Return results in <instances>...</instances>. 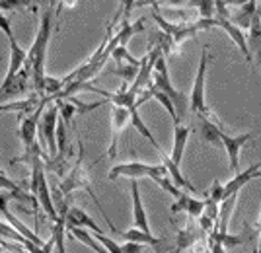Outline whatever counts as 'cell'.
<instances>
[{
    "label": "cell",
    "mask_w": 261,
    "mask_h": 253,
    "mask_svg": "<svg viewBox=\"0 0 261 253\" xmlns=\"http://www.w3.org/2000/svg\"><path fill=\"white\" fill-rule=\"evenodd\" d=\"M55 14H59L57 8H47V10L41 12L35 39H33L32 47L28 51L25 68L32 74L33 92H39V94H45L43 84H45V76H47L45 74V63H47V49H49V41H51V35H53V27H55Z\"/></svg>",
    "instance_id": "6da1fadb"
},
{
    "label": "cell",
    "mask_w": 261,
    "mask_h": 253,
    "mask_svg": "<svg viewBox=\"0 0 261 253\" xmlns=\"http://www.w3.org/2000/svg\"><path fill=\"white\" fill-rule=\"evenodd\" d=\"M90 167H84V144L78 140V156H76V162L72 164V167L68 170V174L65 177H61V183H59V189L65 193L66 197H70L74 191H86L88 195L92 197V201L96 203V207L99 209V212L103 214V218L108 222V226L111 230L115 232V226L111 224V220L108 218V214H106V210L101 207V203H99V199L96 197V193H94V189H92V179H90Z\"/></svg>",
    "instance_id": "7a4b0ae2"
},
{
    "label": "cell",
    "mask_w": 261,
    "mask_h": 253,
    "mask_svg": "<svg viewBox=\"0 0 261 253\" xmlns=\"http://www.w3.org/2000/svg\"><path fill=\"white\" fill-rule=\"evenodd\" d=\"M43 160L45 158L35 160V162L30 165V170H32L30 191H32L33 195L37 197V201H39L41 212H43L45 216L55 224V222L61 220V214H59V210H57V205H55V199H53V191H51V187H49V181H47V176H45L47 170H45Z\"/></svg>",
    "instance_id": "3957f363"
},
{
    "label": "cell",
    "mask_w": 261,
    "mask_h": 253,
    "mask_svg": "<svg viewBox=\"0 0 261 253\" xmlns=\"http://www.w3.org/2000/svg\"><path fill=\"white\" fill-rule=\"evenodd\" d=\"M208 61H211L208 45H203L201 57H199V66H197L195 82H193V90H191V94H189V111H191L193 115H197V117L211 119V121H218L217 113L208 107L207 99H205V78H207Z\"/></svg>",
    "instance_id": "277c9868"
},
{
    "label": "cell",
    "mask_w": 261,
    "mask_h": 253,
    "mask_svg": "<svg viewBox=\"0 0 261 253\" xmlns=\"http://www.w3.org/2000/svg\"><path fill=\"white\" fill-rule=\"evenodd\" d=\"M152 84L156 86V88L162 90L164 94H168V96L172 98L175 109H177V115H179V119L184 121V117L189 113V98H185L184 94L172 84L170 72H168V65H166V59H164L162 55L158 57V61H156V65H154Z\"/></svg>",
    "instance_id": "5b68a950"
},
{
    "label": "cell",
    "mask_w": 261,
    "mask_h": 253,
    "mask_svg": "<svg viewBox=\"0 0 261 253\" xmlns=\"http://www.w3.org/2000/svg\"><path fill=\"white\" fill-rule=\"evenodd\" d=\"M59 105L57 101H51L45 107L41 121H39V144L43 148L45 154H49L51 158L59 156V143H57V127H59Z\"/></svg>",
    "instance_id": "8992f818"
},
{
    "label": "cell",
    "mask_w": 261,
    "mask_h": 253,
    "mask_svg": "<svg viewBox=\"0 0 261 253\" xmlns=\"http://www.w3.org/2000/svg\"><path fill=\"white\" fill-rule=\"evenodd\" d=\"M0 25H2V32L8 37V43H10V65H8V70H6V74H4L2 84H10L12 80L16 78V74H18L23 66H25V63H28V51L18 45L16 37H14V32H12V23H10V20H8V16H4V12H2V16H0Z\"/></svg>",
    "instance_id": "52a82bcc"
},
{
    "label": "cell",
    "mask_w": 261,
    "mask_h": 253,
    "mask_svg": "<svg viewBox=\"0 0 261 253\" xmlns=\"http://www.w3.org/2000/svg\"><path fill=\"white\" fill-rule=\"evenodd\" d=\"M109 121H111V143H109L106 156L108 158H117L119 156V136L123 134L125 127L130 123V111L127 107H121V105L111 103Z\"/></svg>",
    "instance_id": "ba28073f"
},
{
    "label": "cell",
    "mask_w": 261,
    "mask_h": 253,
    "mask_svg": "<svg viewBox=\"0 0 261 253\" xmlns=\"http://www.w3.org/2000/svg\"><path fill=\"white\" fill-rule=\"evenodd\" d=\"M211 23H213V27H218V30H222V32L226 33L230 39L236 43V47L240 49V53L246 57V63L253 65V55H251L250 47H248L246 32H242V27H238L236 23H232L228 18H222V16H217V14L211 18Z\"/></svg>",
    "instance_id": "9c48e42d"
},
{
    "label": "cell",
    "mask_w": 261,
    "mask_h": 253,
    "mask_svg": "<svg viewBox=\"0 0 261 253\" xmlns=\"http://www.w3.org/2000/svg\"><path fill=\"white\" fill-rule=\"evenodd\" d=\"M257 134H259V131H251L246 132V134H238V136H232L228 131L222 132V148L228 154V165L234 174L240 170V152H242V148L250 140H253Z\"/></svg>",
    "instance_id": "30bf717a"
},
{
    "label": "cell",
    "mask_w": 261,
    "mask_h": 253,
    "mask_svg": "<svg viewBox=\"0 0 261 253\" xmlns=\"http://www.w3.org/2000/svg\"><path fill=\"white\" fill-rule=\"evenodd\" d=\"M150 167L152 164H146L141 160H130V162H119L109 170L108 177L111 181L119 179V177H129V179H142V177H148L150 174Z\"/></svg>",
    "instance_id": "8fae6325"
},
{
    "label": "cell",
    "mask_w": 261,
    "mask_h": 253,
    "mask_svg": "<svg viewBox=\"0 0 261 253\" xmlns=\"http://www.w3.org/2000/svg\"><path fill=\"white\" fill-rule=\"evenodd\" d=\"M130 201H133V222H135V226L144 232H152L150 230V224H148L146 209H144V205H142L139 179H130Z\"/></svg>",
    "instance_id": "7c38bea8"
},
{
    "label": "cell",
    "mask_w": 261,
    "mask_h": 253,
    "mask_svg": "<svg viewBox=\"0 0 261 253\" xmlns=\"http://www.w3.org/2000/svg\"><path fill=\"white\" fill-rule=\"evenodd\" d=\"M224 131L226 129L220 121H211V119L199 117V136H201L203 144L222 148V132Z\"/></svg>",
    "instance_id": "4fadbf2b"
},
{
    "label": "cell",
    "mask_w": 261,
    "mask_h": 253,
    "mask_svg": "<svg viewBox=\"0 0 261 253\" xmlns=\"http://www.w3.org/2000/svg\"><path fill=\"white\" fill-rule=\"evenodd\" d=\"M191 131L193 129L189 125H184V121L174 123V146H172V152H170V158H172L174 164L181 165V162H184V152Z\"/></svg>",
    "instance_id": "5bb4252c"
},
{
    "label": "cell",
    "mask_w": 261,
    "mask_h": 253,
    "mask_svg": "<svg viewBox=\"0 0 261 253\" xmlns=\"http://www.w3.org/2000/svg\"><path fill=\"white\" fill-rule=\"evenodd\" d=\"M172 212H185L189 218H199L201 212L205 210V199H195L187 193H181L177 197V203L170 207Z\"/></svg>",
    "instance_id": "9a60e30c"
},
{
    "label": "cell",
    "mask_w": 261,
    "mask_h": 253,
    "mask_svg": "<svg viewBox=\"0 0 261 253\" xmlns=\"http://www.w3.org/2000/svg\"><path fill=\"white\" fill-rule=\"evenodd\" d=\"M257 170H261V164H253L250 167H246V170H238L228 183H224V195L230 197L232 193H240L242 189L250 183L251 179H255Z\"/></svg>",
    "instance_id": "2e32d148"
},
{
    "label": "cell",
    "mask_w": 261,
    "mask_h": 253,
    "mask_svg": "<svg viewBox=\"0 0 261 253\" xmlns=\"http://www.w3.org/2000/svg\"><path fill=\"white\" fill-rule=\"evenodd\" d=\"M158 156L162 158V164L168 167V172H170V177L174 179V183L177 185V187L181 189H187L189 193H197V187H193V183L187 179V177L184 176V172H181V165H177L172 162V158H170V154H166V150H160L158 152Z\"/></svg>",
    "instance_id": "e0dca14e"
},
{
    "label": "cell",
    "mask_w": 261,
    "mask_h": 253,
    "mask_svg": "<svg viewBox=\"0 0 261 253\" xmlns=\"http://www.w3.org/2000/svg\"><path fill=\"white\" fill-rule=\"evenodd\" d=\"M66 226H82V228H88L94 234H106V232L99 228L98 224L94 222V218L88 214L84 209L80 207H70L68 214H66Z\"/></svg>",
    "instance_id": "ac0fdd59"
},
{
    "label": "cell",
    "mask_w": 261,
    "mask_h": 253,
    "mask_svg": "<svg viewBox=\"0 0 261 253\" xmlns=\"http://www.w3.org/2000/svg\"><path fill=\"white\" fill-rule=\"evenodd\" d=\"M201 234H203V230L193 224V218H189V222L185 224L184 228L177 230V251H184V249H189V247L197 245Z\"/></svg>",
    "instance_id": "d6986e66"
},
{
    "label": "cell",
    "mask_w": 261,
    "mask_h": 253,
    "mask_svg": "<svg viewBox=\"0 0 261 253\" xmlns=\"http://www.w3.org/2000/svg\"><path fill=\"white\" fill-rule=\"evenodd\" d=\"M238 197H240V193H232V195L224 199V201L220 203V207H218V220H217V226H215V228H217L220 234H226V232H228L230 218H232V214H234Z\"/></svg>",
    "instance_id": "ffe728a7"
},
{
    "label": "cell",
    "mask_w": 261,
    "mask_h": 253,
    "mask_svg": "<svg viewBox=\"0 0 261 253\" xmlns=\"http://www.w3.org/2000/svg\"><path fill=\"white\" fill-rule=\"evenodd\" d=\"M0 232H2V238H6V240H12V242H18L22 243L23 247L28 249V251H41V245L39 243L32 242L30 238H25L22 232L16 230L14 226H12L8 220H4L2 218V222H0Z\"/></svg>",
    "instance_id": "44dd1931"
},
{
    "label": "cell",
    "mask_w": 261,
    "mask_h": 253,
    "mask_svg": "<svg viewBox=\"0 0 261 253\" xmlns=\"http://www.w3.org/2000/svg\"><path fill=\"white\" fill-rule=\"evenodd\" d=\"M66 232H68L74 240L82 242L84 245H88L90 249H94V251H98V253L108 251V249H106V245H101L98 238H96V236H92L94 232L88 230V228H82V226H66Z\"/></svg>",
    "instance_id": "7402d4cb"
},
{
    "label": "cell",
    "mask_w": 261,
    "mask_h": 253,
    "mask_svg": "<svg viewBox=\"0 0 261 253\" xmlns=\"http://www.w3.org/2000/svg\"><path fill=\"white\" fill-rule=\"evenodd\" d=\"M255 12H257V2H255V0H250V2H246V4H242V6L236 8V12L230 16V22L236 23L242 30H250L251 20H253Z\"/></svg>",
    "instance_id": "603a6c76"
},
{
    "label": "cell",
    "mask_w": 261,
    "mask_h": 253,
    "mask_svg": "<svg viewBox=\"0 0 261 253\" xmlns=\"http://www.w3.org/2000/svg\"><path fill=\"white\" fill-rule=\"evenodd\" d=\"M129 111H130V125H133V127L137 129V132H139L141 136H144V138H146L148 143L152 144L154 148H156V152H160V150H162V146L158 144V140L154 138L152 131H150V129L146 127V123L142 121V117H141V115H139V105H135V107H130Z\"/></svg>",
    "instance_id": "cb8c5ba5"
},
{
    "label": "cell",
    "mask_w": 261,
    "mask_h": 253,
    "mask_svg": "<svg viewBox=\"0 0 261 253\" xmlns=\"http://www.w3.org/2000/svg\"><path fill=\"white\" fill-rule=\"evenodd\" d=\"M125 240H130V242H139V243H144V245H158V243L162 242L160 238H156L152 232H144L141 228H137V226H133L129 230L125 232V234H121Z\"/></svg>",
    "instance_id": "d4e9b609"
},
{
    "label": "cell",
    "mask_w": 261,
    "mask_h": 253,
    "mask_svg": "<svg viewBox=\"0 0 261 253\" xmlns=\"http://www.w3.org/2000/svg\"><path fill=\"white\" fill-rule=\"evenodd\" d=\"M111 61L117 65H133V66H142V59H135L127 49V45H117L111 51Z\"/></svg>",
    "instance_id": "484cf974"
},
{
    "label": "cell",
    "mask_w": 261,
    "mask_h": 253,
    "mask_svg": "<svg viewBox=\"0 0 261 253\" xmlns=\"http://www.w3.org/2000/svg\"><path fill=\"white\" fill-rule=\"evenodd\" d=\"M57 105H59V113H61V119L72 127V121H74V115L78 113V105H76V99H57Z\"/></svg>",
    "instance_id": "4316f807"
},
{
    "label": "cell",
    "mask_w": 261,
    "mask_h": 253,
    "mask_svg": "<svg viewBox=\"0 0 261 253\" xmlns=\"http://www.w3.org/2000/svg\"><path fill=\"white\" fill-rule=\"evenodd\" d=\"M137 8V0H119V10H117V14H115V18L109 22L108 25V32H111L113 30V25L119 22H129V16L130 12Z\"/></svg>",
    "instance_id": "83f0119b"
},
{
    "label": "cell",
    "mask_w": 261,
    "mask_h": 253,
    "mask_svg": "<svg viewBox=\"0 0 261 253\" xmlns=\"http://www.w3.org/2000/svg\"><path fill=\"white\" fill-rule=\"evenodd\" d=\"M205 199H208V201H215V203H222L224 199H226V195H224V185L220 183V181H213L211 183V187L207 189V193H205Z\"/></svg>",
    "instance_id": "f1b7e54d"
},
{
    "label": "cell",
    "mask_w": 261,
    "mask_h": 253,
    "mask_svg": "<svg viewBox=\"0 0 261 253\" xmlns=\"http://www.w3.org/2000/svg\"><path fill=\"white\" fill-rule=\"evenodd\" d=\"M234 6V0H215V10H217V16H222V18H228L232 16L230 8Z\"/></svg>",
    "instance_id": "f546056e"
},
{
    "label": "cell",
    "mask_w": 261,
    "mask_h": 253,
    "mask_svg": "<svg viewBox=\"0 0 261 253\" xmlns=\"http://www.w3.org/2000/svg\"><path fill=\"white\" fill-rule=\"evenodd\" d=\"M142 249H144V243L130 242V240H125V243H121V251L123 253H141Z\"/></svg>",
    "instance_id": "4dcf8cb0"
},
{
    "label": "cell",
    "mask_w": 261,
    "mask_h": 253,
    "mask_svg": "<svg viewBox=\"0 0 261 253\" xmlns=\"http://www.w3.org/2000/svg\"><path fill=\"white\" fill-rule=\"evenodd\" d=\"M74 8L76 6V0H59V8H57V12H61V8Z\"/></svg>",
    "instance_id": "1f68e13d"
},
{
    "label": "cell",
    "mask_w": 261,
    "mask_h": 253,
    "mask_svg": "<svg viewBox=\"0 0 261 253\" xmlns=\"http://www.w3.org/2000/svg\"><path fill=\"white\" fill-rule=\"evenodd\" d=\"M144 6H158V0H137V8H144Z\"/></svg>",
    "instance_id": "d6a6232c"
},
{
    "label": "cell",
    "mask_w": 261,
    "mask_h": 253,
    "mask_svg": "<svg viewBox=\"0 0 261 253\" xmlns=\"http://www.w3.org/2000/svg\"><path fill=\"white\" fill-rule=\"evenodd\" d=\"M255 230H257V236H259V242H257V249L255 251L261 253V212H259V218H257V224H255Z\"/></svg>",
    "instance_id": "836d02e7"
},
{
    "label": "cell",
    "mask_w": 261,
    "mask_h": 253,
    "mask_svg": "<svg viewBox=\"0 0 261 253\" xmlns=\"http://www.w3.org/2000/svg\"><path fill=\"white\" fill-rule=\"evenodd\" d=\"M251 55H253V61H257V63L261 65V49H257V51H253Z\"/></svg>",
    "instance_id": "e575fe53"
},
{
    "label": "cell",
    "mask_w": 261,
    "mask_h": 253,
    "mask_svg": "<svg viewBox=\"0 0 261 253\" xmlns=\"http://www.w3.org/2000/svg\"><path fill=\"white\" fill-rule=\"evenodd\" d=\"M246 2H250V0H234V6L238 8V6H242V4H246Z\"/></svg>",
    "instance_id": "d590c367"
},
{
    "label": "cell",
    "mask_w": 261,
    "mask_h": 253,
    "mask_svg": "<svg viewBox=\"0 0 261 253\" xmlns=\"http://www.w3.org/2000/svg\"><path fill=\"white\" fill-rule=\"evenodd\" d=\"M257 177H261V172H259V170H257V174H255V179H257Z\"/></svg>",
    "instance_id": "8d00e7d4"
}]
</instances>
